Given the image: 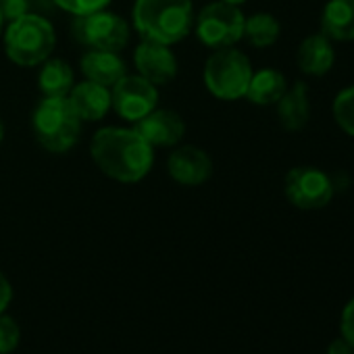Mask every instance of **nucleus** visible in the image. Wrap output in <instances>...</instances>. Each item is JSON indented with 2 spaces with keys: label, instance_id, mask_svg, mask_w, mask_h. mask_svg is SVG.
Masks as SVG:
<instances>
[{
  "label": "nucleus",
  "instance_id": "obj_1",
  "mask_svg": "<svg viewBox=\"0 0 354 354\" xmlns=\"http://www.w3.org/2000/svg\"><path fill=\"white\" fill-rule=\"evenodd\" d=\"M90 154L96 167L111 180L136 184L150 173L154 162L152 146L127 127H102L90 142Z\"/></svg>",
  "mask_w": 354,
  "mask_h": 354
},
{
  "label": "nucleus",
  "instance_id": "obj_2",
  "mask_svg": "<svg viewBox=\"0 0 354 354\" xmlns=\"http://www.w3.org/2000/svg\"><path fill=\"white\" fill-rule=\"evenodd\" d=\"M133 28L142 40L173 46L194 28L192 0H136Z\"/></svg>",
  "mask_w": 354,
  "mask_h": 354
},
{
  "label": "nucleus",
  "instance_id": "obj_3",
  "mask_svg": "<svg viewBox=\"0 0 354 354\" xmlns=\"http://www.w3.org/2000/svg\"><path fill=\"white\" fill-rule=\"evenodd\" d=\"M32 129L42 148L63 154L80 142L82 119L67 96H44L32 113Z\"/></svg>",
  "mask_w": 354,
  "mask_h": 354
},
{
  "label": "nucleus",
  "instance_id": "obj_4",
  "mask_svg": "<svg viewBox=\"0 0 354 354\" xmlns=\"http://www.w3.org/2000/svg\"><path fill=\"white\" fill-rule=\"evenodd\" d=\"M57 46V34L48 19L26 13L13 21L5 30V50L7 57L21 67L42 65L53 57Z\"/></svg>",
  "mask_w": 354,
  "mask_h": 354
},
{
  "label": "nucleus",
  "instance_id": "obj_5",
  "mask_svg": "<svg viewBox=\"0 0 354 354\" xmlns=\"http://www.w3.org/2000/svg\"><path fill=\"white\" fill-rule=\"evenodd\" d=\"M250 59L230 46L217 48L205 65V86L219 100H238L246 96L250 77H252Z\"/></svg>",
  "mask_w": 354,
  "mask_h": 354
},
{
  "label": "nucleus",
  "instance_id": "obj_6",
  "mask_svg": "<svg viewBox=\"0 0 354 354\" xmlns=\"http://www.w3.org/2000/svg\"><path fill=\"white\" fill-rule=\"evenodd\" d=\"M244 21L246 17L240 7L217 0L203 7V11L194 17L196 38L213 50L230 48L244 38Z\"/></svg>",
  "mask_w": 354,
  "mask_h": 354
},
{
  "label": "nucleus",
  "instance_id": "obj_7",
  "mask_svg": "<svg viewBox=\"0 0 354 354\" xmlns=\"http://www.w3.org/2000/svg\"><path fill=\"white\" fill-rule=\"evenodd\" d=\"M71 32L80 44H84L92 50L119 53L129 42L127 21L121 15L104 11V9L75 17Z\"/></svg>",
  "mask_w": 354,
  "mask_h": 354
},
{
  "label": "nucleus",
  "instance_id": "obj_8",
  "mask_svg": "<svg viewBox=\"0 0 354 354\" xmlns=\"http://www.w3.org/2000/svg\"><path fill=\"white\" fill-rule=\"evenodd\" d=\"M283 194L288 203L300 211H319L331 203L335 190L331 177L325 171L319 167L300 165L286 173Z\"/></svg>",
  "mask_w": 354,
  "mask_h": 354
},
{
  "label": "nucleus",
  "instance_id": "obj_9",
  "mask_svg": "<svg viewBox=\"0 0 354 354\" xmlns=\"http://www.w3.org/2000/svg\"><path fill=\"white\" fill-rule=\"evenodd\" d=\"M111 88H113L111 90V109H115V113L129 123L140 121L142 117H146L150 111L156 109L158 90L154 84H150L142 75L125 73Z\"/></svg>",
  "mask_w": 354,
  "mask_h": 354
},
{
  "label": "nucleus",
  "instance_id": "obj_10",
  "mask_svg": "<svg viewBox=\"0 0 354 354\" xmlns=\"http://www.w3.org/2000/svg\"><path fill=\"white\" fill-rule=\"evenodd\" d=\"M167 173L171 175V180L188 186V188H196L203 186L205 182L211 180L213 175V160L207 154V150L186 144L175 148L169 158H167Z\"/></svg>",
  "mask_w": 354,
  "mask_h": 354
},
{
  "label": "nucleus",
  "instance_id": "obj_11",
  "mask_svg": "<svg viewBox=\"0 0 354 354\" xmlns=\"http://www.w3.org/2000/svg\"><path fill=\"white\" fill-rule=\"evenodd\" d=\"M133 63H136L138 75H142L154 86L173 82L177 75V69H180L175 55L171 53V46L150 42V40H142L136 46Z\"/></svg>",
  "mask_w": 354,
  "mask_h": 354
},
{
  "label": "nucleus",
  "instance_id": "obj_12",
  "mask_svg": "<svg viewBox=\"0 0 354 354\" xmlns=\"http://www.w3.org/2000/svg\"><path fill=\"white\" fill-rule=\"evenodd\" d=\"M136 131L154 148H167L180 144L186 133V123L180 113L171 109H154L146 117L133 123Z\"/></svg>",
  "mask_w": 354,
  "mask_h": 354
},
{
  "label": "nucleus",
  "instance_id": "obj_13",
  "mask_svg": "<svg viewBox=\"0 0 354 354\" xmlns=\"http://www.w3.org/2000/svg\"><path fill=\"white\" fill-rule=\"evenodd\" d=\"M333 63H335L333 42L321 32L306 36L296 50V65L304 75L321 77L331 71Z\"/></svg>",
  "mask_w": 354,
  "mask_h": 354
},
{
  "label": "nucleus",
  "instance_id": "obj_14",
  "mask_svg": "<svg viewBox=\"0 0 354 354\" xmlns=\"http://www.w3.org/2000/svg\"><path fill=\"white\" fill-rule=\"evenodd\" d=\"M69 102L75 109L77 117L88 123H96L111 111V90L96 82L84 80L75 84L69 92Z\"/></svg>",
  "mask_w": 354,
  "mask_h": 354
},
{
  "label": "nucleus",
  "instance_id": "obj_15",
  "mask_svg": "<svg viewBox=\"0 0 354 354\" xmlns=\"http://www.w3.org/2000/svg\"><path fill=\"white\" fill-rule=\"evenodd\" d=\"M80 69H82V73H84L86 80L96 82V84L106 86V88L113 86V84H117L127 73L125 61L117 53H111V50H92V48H88V53L82 55Z\"/></svg>",
  "mask_w": 354,
  "mask_h": 354
},
{
  "label": "nucleus",
  "instance_id": "obj_16",
  "mask_svg": "<svg viewBox=\"0 0 354 354\" xmlns=\"http://www.w3.org/2000/svg\"><path fill=\"white\" fill-rule=\"evenodd\" d=\"M277 119L283 129L300 131L306 127L310 119V102H308V88L304 82H296L288 86L283 96L277 100Z\"/></svg>",
  "mask_w": 354,
  "mask_h": 354
},
{
  "label": "nucleus",
  "instance_id": "obj_17",
  "mask_svg": "<svg viewBox=\"0 0 354 354\" xmlns=\"http://www.w3.org/2000/svg\"><path fill=\"white\" fill-rule=\"evenodd\" d=\"M321 34L331 42L354 40V0H327L321 13Z\"/></svg>",
  "mask_w": 354,
  "mask_h": 354
},
{
  "label": "nucleus",
  "instance_id": "obj_18",
  "mask_svg": "<svg viewBox=\"0 0 354 354\" xmlns=\"http://www.w3.org/2000/svg\"><path fill=\"white\" fill-rule=\"evenodd\" d=\"M286 90H288L286 75L277 69L267 67V69L252 73L244 98H248L257 106H271V104H277V100L283 96Z\"/></svg>",
  "mask_w": 354,
  "mask_h": 354
},
{
  "label": "nucleus",
  "instance_id": "obj_19",
  "mask_svg": "<svg viewBox=\"0 0 354 354\" xmlns=\"http://www.w3.org/2000/svg\"><path fill=\"white\" fill-rule=\"evenodd\" d=\"M38 86L44 96H69L75 86L71 65L63 59H46L38 73Z\"/></svg>",
  "mask_w": 354,
  "mask_h": 354
},
{
  "label": "nucleus",
  "instance_id": "obj_20",
  "mask_svg": "<svg viewBox=\"0 0 354 354\" xmlns=\"http://www.w3.org/2000/svg\"><path fill=\"white\" fill-rule=\"evenodd\" d=\"M281 26L271 13H254L244 21V38L254 48H269L279 40Z\"/></svg>",
  "mask_w": 354,
  "mask_h": 354
},
{
  "label": "nucleus",
  "instance_id": "obj_21",
  "mask_svg": "<svg viewBox=\"0 0 354 354\" xmlns=\"http://www.w3.org/2000/svg\"><path fill=\"white\" fill-rule=\"evenodd\" d=\"M331 113L337 127L346 136L354 138V86H348L342 92H337L331 104Z\"/></svg>",
  "mask_w": 354,
  "mask_h": 354
},
{
  "label": "nucleus",
  "instance_id": "obj_22",
  "mask_svg": "<svg viewBox=\"0 0 354 354\" xmlns=\"http://www.w3.org/2000/svg\"><path fill=\"white\" fill-rule=\"evenodd\" d=\"M21 329L17 321L5 313H0V354H9L19 346Z\"/></svg>",
  "mask_w": 354,
  "mask_h": 354
},
{
  "label": "nucleus",
  "instance_id": "obj_23",
  "mask_svg": "<svg viewBox=\"0 0 354 354\" xmlns=\"http://www.w3.org/2000/svg\"><path fill=\"white\" fill-rule=\"evenodd\" d=\"M53 3L59 9H63V11H67V13H71L75 17H80V15H88V13L106 9L111 0H53Z\"/></svg>",
  "mask_w": 354,
  "mask_h": 354
},
{
  "label": "nucleus",
  "instance_id": "obj_24",
  "mask_svg": "<svg viewBox=\"0 0 354 354\" xmlns=\"http://www.w3.org/2000/svg\"><path fill=\"white\" fill-rule=\"evenodd\" d=\"M339 331H342V337L354 348V298H352V300L344 306V310H342Z\"/></svg>",
  "mask_w": 354,
  "mask_h": 354
},
{
  "label": "nucleus",
  "instance_id": "obj_25",
  "mask_svg": "<svg viewBox=\"0 0 354 354\" xmlns=\"http://www.w3.org/2000/svg\"><path fill=\"white\" fill-rule=\"evenodd\" d=\"M30 9V0H0V13L5 21H13L21 15H26Z\"/></svg>",
  "mask_w": 354,
  "mask_h": 354
},
{
  "label": "nucleus",
  "instance_id": "obj_26",
  "mask_svg": "<svg viewBox=\"0 0 354 354\" xmlns=\"http://www.w3.org/2000/svg\"><path fill=\"white\" fill-rule=\"evenodd\" d=\"M11 298H13V288L7 279V275L0 271V313H5L7 306L11 304Z\"/></svg>",
  "mask_w": 354,
  "mask_h": 354
},
{
  "label": "nucleus",
  "instance_id": "obj_27",
  "mask_svg": "<svg viewBox=\"0 0 354 354\" xmlns=\"http://www.w3.org/2000/svg\"><path fill=\"white\" fill-rule=\"evenodd\" d=\"M327 354H354V348L344 339V337H337L329 344L327 348Z\"/></svg>",
  "mask_w": 354,
  "mask_h": 354
},
{
  "label": "nucleus",
  "instance_id": "obj_28",
  "mask_svg": "<svg viewBox=\"0 0 354 354\" xmlns=\"http://www.w3.org/2000/svg\"><path fill=\"white\" fill-rule=\"evenodd\" d=\"M223 3L234 5V7H240V5H244V3H246V0H223Z\"/></svg>",
  "mask_w": 354,
  "mask_h": 354
},
{
  "label": "nucleus",
  "instance_id": "obj_29",
  "mask_svg": "<svg viewBox=\"0 0 354 354\" xmlns=\"http://www.w3.org/2000/svg\"><path fill=\"white\" fill-rule=\"evenodd\" d=\"M5 140V125H3V119H0V144Z\"/></svg>",
  "mask_w": 354,
  "mask_h": 354
},
{
  "label": "nucleus",
  "instance_id": "obj_30",
  "mask_svg": "<svg viewBox=\"0 0 354 354\" xmlns=\"http://www.w3.org/2000/svg\"><path fill=\"white\" fill-rule=\"evenodd\" d=\"M3 26H5V17H3V13H0V36H3Z\"/></svg>",
  "mask_w": 354,
  "mask_h": 354
}]
</instances>
